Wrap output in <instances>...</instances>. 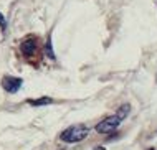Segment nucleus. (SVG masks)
<instances>
[{
  "mask_svg": "<svg viewBox=\"0 0 157 150\" xmlns=\"http://www.w3.org/2000/svg\"><path fill=\"white\" fill-rule=\"evenodd\" d=\"M129 111H131V106L129 104L121 106L114 115H111V117H106L104 121H101L99 124H98L96 130L99 132V134H111V132H114L117 127H119V124L122 122V119L129 114Z\"/></svg>",
  "mask_w": 157,
  "mask_h": 150,
  "instance_id": "obj_1",
  "label": "nucleus"
},
{
  "mask_svg": "<svg viewBox=\"0 0 157 150\" xmlns=\"http://www.w3.org/2000/svg\"><path fill=\"white\" fill-rule=\"evenodd\" d=\"M88 134H90V129L86 126H83V124H78V126H71V127L65 129L60 134V139L68 144H76L86 139Z\"/></svg>",
  "mask_w": 157,
  "mask_h": 150,
  "instance_id": "obj_2",
  "label": "nucleus"
},
{
  "mask_svg": "<svg viewBox=\"0 0 157 150\" xmlns=\"http://www.w3.org/2000/svg\"><path fill=\"white\" fill-rule=\"evenodd\" d=\"M22 84H23V81L20 79V78H13V76H5V78L2 79V86H3V89H5L7 92H17L20 88H22Z\"/></svg>",
  "mask_w": 157,
  "mask_h": 150,
  "instance_id": "obj_3",
  "label": "nucleus"
},
{
  "mask_svg": "<svg viewBox=\"0 0 157 150\" xmlns=\"http://www.w3.org/2000/svg\"><path fill=\"white\" fill-rule=\"evenodd\" d=\"M22 51H23V54H27V56H30L32 53H35L36 51V40L35 38H28V40H25L22 43Z\"/></svg>",
  "mask_w": 157,
  "mask_h": 150,
  "instance_id": "obj_4",
  "label": "nucleus"
},
{
  "mask_svg": "<svg viewBox=\"0 0 157 150\" xmlns=\"http://www.w3.org/2000/svg\"><path fill=\"white\" fill-rule=\"evenodd\" d=\"M28 102H30V104L32 106H45V104H52V99H50V97H41V99H38V101H28Z\"/></svg>",
  "mask_w": 157,
  "mask_h": 150,
  "instance_id": "obj_5",
  "label": "nucleus"
},
{
  "mask_svg": "<svg viewBox=\"0 0 157 150\" xmlns=\"http://www.w3.org/2000/svg\"><path fill=\"white\" fill-rule=\"evenodd\" d=\"M0 25H2V30H5V21H3V17L0 15Z\"/></svg>",
  "mask_w": 157,
  "mask_h": 150,
  "instance_id": "obj_6",
  "label": "nucleus"
}]
</instances>
